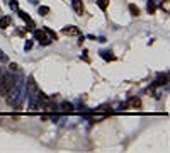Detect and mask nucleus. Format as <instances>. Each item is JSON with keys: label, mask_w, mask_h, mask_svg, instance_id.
<instances>
[{"label": "nucleus", "mask_w": 170, "mask_h": 153, "mask_svg": "<svg viewBox=\"0 0 170 153\" xmlns=\"http://www.w3.org/2000/svg\"><path fill=\"white\" fill-rule=\"evenodd\" d=\"M63 34H65V36H78V34H80V29H78V27H73V26H72V27H65V29H63Z\"/></svg>", "instance_id": "20e7f679"}, {"label": "nucleus", "mask_w": 170, "mask_h": 153, "mask_svg": "<svg viewBox=\"0 0 170 153\" xmlns=\"http://www.w3.org/2000/svg\"><path fill=\"white\" fill-rule=\"evenodd\" d=\"M128 106H131L133 109H140V107H141V100H140L138 97H133V99L129 100V104H128Z\"/></svg>", "instance_id": "423d86ee"}, {"label": "nucleus", "mask_w": 170, "mask_h": 153, "mask_svg": "<svg viewBox=\"0 0 170 153\" xmlns=\"http://www.w3.org/2000/svg\"><path fill=\"white\" fill-rule=\"evenodd\" d=\"M72 5H73L75 12H77L78 15H82V14H83V3H82V0H73V2H72Z\"/></svg>", "instance_id": "39448f33"}, {"label": "nucleus", "mask_w": 170, "mask_h": 153, "mask_svg": "<svg viewBox=\"0 0 170 153\" xmlns=\"http://www.w3.org/2000/svg\"><path fill=\"white\" fill-rule=\"evenodd\" d=\"M146 10H148V14H155V10H157L155 3H153V2H148V5H146Z\"/></svg>", "instance_id": "9d476101"}, {"label": "nucleus", "mask_w": 170, "mask_h": 153, "mask_svg": "<svg viewBox=\"0 0 170 153\" xmlns=\"http://www.w3.org/2000/svg\"><path fill=\"white\" fill-rule=\"evenodd\" d=\"M34 37H36V41H39L41 44H49V37L46 36V31L44 29H36L34 31Z\"/></svg>", "instance_id": "7ed1b4c3"}, {"label": "nucleus", "mask_w": 170, "mask_h": 153, "mask_svg": "<svg viewBox=\"0 0 170 153\" xmlns=\"http://www.w3.org/2000/svg\"><path fill=\"white\" fill-rule=\"evenodd\" d=\"M97 5H99L102 10H106V9L109 7V0H97Z\"/></svg>", "instance_id": "1a4fd4ad"}, {"label": "nucleus", "mask_w": 170, "mask_h": 153, "mask_svg": "<svg viewBox=\"0 0 170 153\" xmlns=\"http://www.w3.org/2000/svg\"><path fill=\"white\" fill-rule=\"evenodd\" d=\"M10 70H12V72H15V70H19V66H17L15 63H10Z\"/></svg>", "instance_id": "6ab92c4d"}, {"label": "nucleus", "mask_w": 170, "mask_h": 153, "mask_svg": "<svg viewBox=\"0 0 170 153\" xmlns=\"http://www.w3.org/2000/svg\"><path fill=\"white\" fill-rule=\"evenodd\" d=\"M167 80H169V75H163V77H160V78L157 80V85H165Z\"/></svg>", "instance_id": "f8f14e48"}, {"label": "nucleus", "mask_w": 170, "mask_h": 153, "mask_svg": "<svg viewBox=\"0 0 170 153\" xmlns=\"http://www.w3.org/2000/svg\"><path fill=\"white\" fill-rule=\"evenodd\" d=\"M19 15H20V17H22V19H24L26 22H29V20H31V17H29V14H26V12H19Z\"/></svg>", "instance_id": "dca6fc26"}, {"label": "nucleus", "mask_w": 170, "mask_h": 153, "mask_svg": "<svg viewBox=\"0 0 170 153\" xmlns=\"http://www.w3.org/2000/svg\"><path fill=\"white\" fill-rule=\"evenodd\" d=\"M37 94H39V89H37V85H36L34 78L31 77V78H29V82H27V95H29V97H31V100H32V99H37Z\"/></svg>", "instance_id": "f03ea898"}, {"label": "nucleus", "mask_w": 170, "mask_h": 153, "mask_svg": "<svg viewBox=\"0 0 170 153\" xmlns=\"http://www.w3.org/2000/svg\"><path fill=\"white\" fill-rule=\"evenodd\" d=\"M61 109H63L65 112H72V111H73V106H72L70 102H63V104H61Z\"/></svg>", "instance_id": "6e6552de"}, {"label": "nucleus", "mask_w": 170, "mask_h": 153, "mask_svg": "<svg viewBox=\"0 0 170 153\" xmlns=\"http://www.w3.org/2000/svg\"><path fill=\"white\" fill-rule=\"evenodd\" d=\"M102 58H104V60H114V55L109 53V51H104V53H102Z\"/></svg>", "instance_id": "2eb2a0df"}, {"label": "nucleus", "mask_w": 170, "mask_h": 153, "mask_svg": "<svg viewBox=\"0 0 170 153\" xmlns=\"http://www.w3.org/2000/svg\"><path fill=\"white\" fill-rule=\"evenodd\" d=\"M36 2H37V0H31V3H36Z\"/></svg>", "instance_id": "412c9836"}, {"label": "nucleus", "mask_w": 170, "mask_h": 153, "mask_svg": "<svg viewBox=\"0 0 170 153\" xmlns=\"http://www.w3.org/2000/svg\"><path fill=\"white\" fill-rule=\"evenodd\" d=\"M10 9H14V10H17V9H19V3H17V0H12V2H10Z\"/></svg>", "instance_id": "f3484780"}, {"label": "nucleus", "mask_w": 170, "mask_h": 153, "mask_svg": "<svg viewBox=\"0 0 170 153\" xmlns=\"http://www.w3.org/2000/svg\"><path fill=\"white\" fill-rule=\"evenodd\" d=\"M32 48V43H26V49H31Z\"/></svg>", "instance_id": "aec40b11"}, {"label": "nucleus", "mask_w": 170, "mask_h": 153, "mask_svg": "<svg viewBox=\"0 0 170 153\" xmlns=\"http://www.w3.org/2000/svg\"><path fill=\"white\" fill-rule=\"evenodd\" d=\"M0 78H2V72H0Z\"/></svg>", "instance_id": "4be33fe9"}, {"label": "nucleus", "mask_w": 170, "mask_h": 153, "mask_svg": "<svg viewBox=\"0 0 170 153\" xmlns=\"http://www.w3.org/2000/svg\"><path fill=\"white\" fill-rule=\"evenodd\" d=\"M7 61V55L3 51H0V63H5Z\"/></svg>", "instance_id": "a211bd4d"}, {"label": "nucleus", "mask_w": 170, "mask_h": 153, "mask_svg": "<svg viewBox=\"0 0 170 153\" xmlns=\"http://www.w3.org/2000/svg\"><path fill=\"white\" fill-rule=\"evenodd\" d=\"M10 26V17L9 15H3L2 19H0V29H5V27H9Z\"/></svg>", "instance_id": "0eeeda50"}, {"label": "nucleus", "mask_w": 170, "mask_h": 153, "mask_svg": "<svg viewBox=\"0 0 170 153\" xmlns=\"http://www.w3.org/2000/svg\"><path fill=\"white\" fill-rule=\"evenodd\" d=\"M14 83H15V78H14L10 73L2 75V78H0V94H2L3 97H5V95H9V92L12 90Z\"/></svg>", "instance_id": "f257e3e1"}, {"label": "nucleus", "mask_w": 170, "mask_h": 153, "mask_svg": "<svg viewBox=\"0 0 170 153\" xmlns=\"http://www.w3.org/2000/svg\"><path fill=\"white\" fill-rule=\"evenodd\" d=\"M162 9L169 14V10H170V2H169V0H163V2H162Z\"/></svg>", "instance_id": "4468645a"}, {"label": "nucleus", "mask_w": 170, "mask_h": 153, "mask_svg": "<svg viewBox=\"0 0 170 153\" xmlns=\"http://www.w3.org/2000/svg\"><path fill=\"white\" fill-rule=\"evenodd\" d=\"M39 14H41V15H48V14H49V7H46V5L39 7Z\"/></svg>", "instance_id": "ddd939ff"}, {"label": "nucleus", "mask_w": 170, "mask_h": 153, "mask_svg": "<svg viewBox=\"0 0 170 153\" xmlns=\"http://www.w3.org/2000/svg\"><path fill=\"white\" fill-rule=\"evenodd\" d=\"M129 12H131L133 15H140V9H138L136 5H133V3L129 5Z\"/></svg>", "instance_id": "9b49d317"}]
</instances>
